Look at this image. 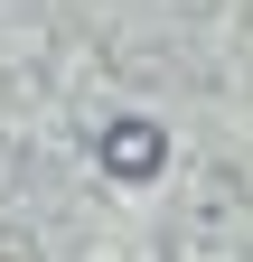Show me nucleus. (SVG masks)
Returning a JSON list of instances; mask_svg holds the SVG:
<instances>
[{"mask_svg": "<svg viewBox=\"0 0 253 262\" xmlns=\"http://www.w3.org/2000/svg\"><path fill=\"white\" fill-rule=\"evenodd\" d=\"M160 150H169L160 122H113V131H103V169H113V178H150Z\"/></svg>", "mask_w": 253, "mask_h": 262, "instance_id": "obj_1", "label": "nucleus"}]
</instances>
